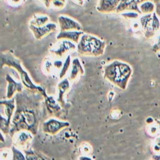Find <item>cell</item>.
<instances>
[{
	"label": "cell",
	"mask_w": 160,
	"mask_h": 160,
	"mask_svg": "<svg viewBox=\"0 0 160 160\" xmlns=\"http://www.w3.org/2000/svg\"><path fill=\"white\" fill-rule=\"evenodd\" d=\"M32 139V136L29 132L24 131L20 132V133L16 136V144L19 146H23L27 145Z\"/></svg>",
	"instance_id": "18"
},
{
	"label": "cell",
	"mask_w": 160,
	"mask_h": 160,
	"mask_svg": "<svg viewBox=\"0 0 160 160\" xmlns=\"http://www.w3.org/2000/svg\"><path fill=\"white\" fill-rule=\"evenodd\" d=\"M66 6V1L61 0H53L51 2V6L56 9H61Z\"/></svg>",
	"instance_id": "23"
},
{
	"label": "cell",
	"mask_w": 160,
	"mask_h": 160,
	"mask_svg": "<svg viewBox=\"0 0 160 160\" xmlns=\"http://www.w3.org/2000/svg\"><path fill=\"white\" fill-rule=\"evenodd\" d=\"M119 1L120 0H99L96 9L102 13L116 12Z\"/></svg>",
	"instance_id": "8"
},
{
	"label": "cell",
	"mask_w": 160,
	"mask_h": 160,
	"mask_svg": "<svg viewBox=\"0 0 160 160\" xmlns=\"http://www.w3.org/2000/svg\"><path fill=\"white\" fill-rule=\"evenodd\" d=\"M49 18L48 16L44 14H35L30 21V24L36 26H41L48 23Z\"/></svg>",
	"instance_id": "20"
},
{
	"label": "cell",
	"mask_w": 160,
	"mask_h": 160,
	"mask_svg": "<svg viewBox=\"0 0 160 160\" xmlns=\"http://www.w3.org/2000/svg\"><path fill=\"white\" fill-rule=\"evenodd\" d=\"M157 122L158 124V126H159V128L160 129V121L159 120H157Z\"/></svg>",
	"instance_id": "37"
},
{
	"label": "cell",
	"mask_w": 160,
	"mask_h": 160,
	"mask_svg": "<svg viewBox=\"0 0 160 160\" xmlns=\"http://www.w3.org/2000/svg\"><path fill=\"white\" fill-rule=\"evenodd\" d=\"M70 84L68 80V79H64L62 80L58 86V101L61 104L62 106L64 105V94L65 92L69 88Z\"/></svg>",
	"instance_id": "15"
},
{
	"label": "cell",
	"mask_w": 160,
	"mask_h": 160,
	"mask_svg": "<svg viewBox=\"0 0 160 160\" xmlns=\"http://www.w3.org/2000/svg\"><path fill=\"white\" fill-rule=\"evenodd\" d=\"M152 159H155V160H158L159 159L160 160V154H157V155H154L152 156Z\"/></svg>",
	"instance_id": "35"
},
{
	"label": "cell",
	"mask_w": 160,
	"mask_h": 160,
	"mask_svg": "<svg viewBox=\"0 0 160 160\" xmlns=\"http://www.w3.org/2000/svg\"><path fill=\"white\" fill-rule=\"evenodd\" d=\"M6 79L8 81V88L6 98L11 99L16 92H21L22 90V85L21 82H16L14 79L9 75L6 74Z\"/></svg>",
	"instance_id": "13"
},
{
	"label": "cell",
	"mask_w": 160,
	"mask_h": 160,
	"mask_svg": "<svg viewBox=\"0 0 160 160\" xmlns=\"http://www.w3.org/2000/svg\"><path fill=\"white\" fill-rule=\"evenodd\" d=\"M63 64H62V62L60 61H56L55 62H54V66L57 68H60L61 66H62Z\"/></svg>",
	"instance_id": "33"
},
{
	"label": "cell",
	"mask_w": 160,
	"mask_h": 160,
	"mask_svg": "<svg viewBox=\"0 0 160 160\" xmlns=\"http://www.w3.org/2000/svg\"><path fill=\"white\" fill-rule=\"evenodd\" d=\"M153 1V0H136L137 2H138L139 4H141V3H142V2H144V1Z\"/></svg>",
	"instance_id": "36"
},
{
	"label": "cell",
	"mask_w": 160,
	"mask_h": 160,
	"mask_svg": "<svg viewBox=\"0 0 160 160\" xmlns=\"http://www.w3.org/2000/svg\"><path fill=\"white\" fill-rule=\"evenodd\" d=\"M9 2L11 4H19L21 3L22 0H9Z\"/></svg>",
	"instance_id": "32"
},
{
	"label": "cell",
	"mask_w": 160,
	"mask_h": 160,
	"mask_svg": "<svg viewBox=\"0 0 160 160\" xmlns=\"http://www.w3.org/2000/svg\"><path fill=\"white\" fill-rule=\"evenodd\" d=\"M1 104L4 106V113L7 116L8 122L10 124L11 117L15 109V98L9 99V100H2Z\"/></svg>",
	"instance_id": "14"
},
{
	"label": "cell",
	"mask_w": 160,
	"mask_h": 160,
	"mask_svg": "<svg viewBox=\"0 0 160 160\" xmlns=\"http://www.w3.org/2000/svg\"><path fill=\"white\" fill-rule=\"evenodd\" d=\"M139 8L142 14H151L154 12L156 9V4L152 1H146L139 4Z\"/></svg>",
	"instance_id": "19"
},
{
	"label": "cell",
	"mask_w": 160,
	"mask_h": 160,
	"mask_svg": "<svg viewBox=\"0 0 160 160\" xmlns=\"http://www.w3.org/2000/svg\"><path fill=\"white\" fill-rule=\"evenodd\" d=\"M158 16L154 12L152 13V18L151 21V28L152 30L156 32L158 30H159L160 28V21L158 18Z\"/></svg>",
	"instance_id": "22"
},
{
	"label": "cell",
	"mask_w": 160,
	"mask_h": 160,
	"mask_svg": "<svg viewBox=\"0 0 160 160\" xmlns=\"http://www.w3.org/2000/svg\"><path fill=\"white\" fill-rule=\"evenodd\" d=\"M152 51L155 52L160 51V36H158V38L157 39V42L153 46Z\"/></svg>",
	"instance_id": "27"
},
{
	"label": "cell",
	"mask_w": 160,
	"mask_h": 160,
	"mask_svg": "<svg viewBox=\"0 0 160 160\" xmlns=\"http://www.w3.org/2000/svg\"><path fill=\"white\" fill-rule=\"evenodd\" d=\"M153 149L155 151H160V138H158L156 139Z\"/></svg>",
	"instance_id": "28"
},
{
	"label": "cell",
	"mask_w": 160,
	"mask_h": 160,
	"mask_svg": "<svg viewBox=\"0 0 160 160\" xmlns=\"http://www.w3.org/2000/svg\"><path fill=\"white\" fill-rule=\"evenodd\" d=\"M155 12H156V14L160 18V1L158 2L156 4Z\"/></svg>",
	"instance_id": "29"
},
{
	"label": "cell",
	"mask_w": 160,
	"mask_h": 160,
	"mask_svg": "<svg viewBox=\"0 0 160 160\" xmlns=\"http://www.w3.org/2000/svg\"><path fill=\"white\" fill-rule=\"evenodd\" d=\"M41 1L44 2V4H45V6H46L47 8H49V7L51 6V2H52L53 0H41Z\"/></svg>",
	"instance_id": "30"
},
{
	"label": "cell",
	"mask_w": 160,
	"mask_h": 160,
	"mask_svg": "<svg viewBox=\"0 0 160 160\" xmlns=\"http://www.w3.org/2000/svg\"><path fill=\"white\" fill-rule=\"evenodd\" d=\"M74 49H76V45L74 42L69 40H62L60 42L57 48L51 49L50 52L56 56L61 58L67 51Z\"/></svg>",
	"instance_id": "10"
},
{
	"label": "cell",
	"mask_w": 160,
	"mask_h": 160,
	"mask_svg": "<svg viewBox=\"0 0 160 160\" xmlns=\"http://www.w3.org/2000/svg\"><path fill=\"white\" fill-rule=\"evenodd\" d=\"M29 28L35 38L39 40L49 33L55 31L57 29V25L54 22H48L41 26H36L30 24Z\"/></svg>",
	"instance_id": "6"
},
{
	"label": "cell",
	"mask_w": 160,
	"mask_h": 160,
	"mask_svg": "<svg viewBox=\"0 0 160 160\" xmlns=\"http://www.w3.org/2000/svg\"><path fill=\"white\" fill-rule=\"evenodd\" d=\"M61 1H66V0H61Z\"/></svg>",
	"instance_id": "38"
},
{
	"label": "cell",
	"mask_w": 160,
	"mask_h": 160,
	"mask_svg": "<svg viewBox=\"0 0 160 160\" xmlns=\"http://www.w3.org/2000/svg\"><path fill=\"white\" fill-rule=\"evenodd\" d=\"M45 103L48 111L51 114H56L61 110V107L56 102L52 96H46Z\"/></svg>",
	"instance_id": "17"
},
{
	"label": "cell",
	"mask_w": 160,
	"mask_h": 160,
	"mask_svg": "<svg viewBox=\"0 0 160 160\" xmlns=\"http://www.w3.org/2000/svg\"><path fill=\"white\" fill-rule=\"evenodd\" d=\"M12 128L9 130L11 134L25 129L36 134L38 129V120L33 109L28 107H18L12 118Z\"/></svg>",
	"instance_id": "2"
},
{
	"label": "cell",
	"mask_w": 160,
	"mask_h": 160,
	"mask_svg": "<svg viewBox=\"0 0 160 160\" xmlns=\"http://www.w3.org/2000/svg\"><path fill=\"white\" fill-rule=\"evenodd\" d=\"M12 150L13 153V159H24L26 158L22 152L17 149L14 146L12 148Z\"/></svg>",
	"instance_id": "25"
},
{
	"label": "cell",
	"mask_w": 160,
	"mask_h": 160,
	"mask_svg": "<svg viewBox=\"0 0 160 160\" xmlns=\"http://www.w3.org/2000/svg\"><path fill=\"white\" fill-rule=\"evenodd\" d=\"M69 125L70 124L68 122L59 121L58 119L52 118L43 122L42 129L44 132L53 136L62 129L68 127Z\"/></svg>",
	"instance_id": "5"
},
{
	"label": "cell",
	"mask_w": 160,
	"mask_h": 160,
	"mask_svg": "<svg viewBox=\"0 0 160 160\" xmlns=\"http://www.w3.org/2000/svg\"><path fill=\"white\" fill-rule=\"evenodd\" d=\"M152 18V14H146L140 18V24L144 32V36L146 38H151L152 37L155 32L151 28V21Z\"/></svg>",
	"instance_id": "12"
},
{
	"label": "cell",
	"mask_w": 160,
	"mask_h": 160,
	"mask_svg": "<svg viewBox=\"0 0 160 160\" xmlns=\"http://www.w3.org/2000/svg\"><path fill=\"white\" fill-rule=\"evenodd\" d=\"M139 14L136 11H129L128 12H123L121 13V16L126 19H136L139 16Z\"/></svg>",
	"instance_id": "24"
},
{
	"label": "cell",
	"mask_w": 160,
	"mask_h": 160,
	"mask_svg": "<svg viewBox=\"0 0 160 160\" xmlns=\"http://www.w3.org/2000/svg\"><path fill=\"white\" fill-rule=\"evenodd\" d=\"M157 128L156 127H154V126H152V127H151V132L152 133V134H155L156 132H157Z\"/></svg>",
	"instance_id": "34"
},
{
	"label": "cell",
	"mask_w": 160,
	"mask_h": 160,
	"mask_svg": "<svg viewBox=\"0 0 160 160\" xmlns=\"http://www.w3.org/2000/svg\"><path fill=\"white\" fill-rule=\"evenodd\" d=\"M72 1L76 4H78L80 6H82L84 2V0H72Z\"/></svg>",
	"instance_id": "31"
},
{
	"label": "cell",
	"mask_w": 160,
	"mask_h": 160,
	"mask_svg": "<svg viewBox=\"0 0 160 160\" xmlns=\"http://www.w3.org/2000/svg\"><path fill=\"white\" fill-rule=\"evenodd\" d=\"M84 34L82 31L71 30V31H62L58 34L56 36V39L58 40L61 39H68L74 42L78 43L81 36Z\"/></svg>",
	"instance_id": "11"
},
{
	"label": "cell",
	"mask_w": 160,
	"mask_h": 160,
	"mask_svg": "<svg viewBox=\"0 0 160 160\" xmlns=\"http://www.w3.org/2000/svg\"><path fill=\"white\" fill-rule=\"evenodd\" d=\"M106 43L99 38L89 34H83L77 45V51L83 56H99L104 54Z\"/></svg>",
	"instance_id": "4"
},
{
	"label": "cell",
	"mask_w": 160,
	"mask_h": 160,
	"mask_svg": "<svg viewBox=\"0 0 160 160\" xmlns=\"http://www.w3.org/2000/svg\"><path fill=\"white\" fill-rule=\"evenodd\" d=\"M70 63H71V57H70V56H68L65 60V62H64L63 65L62 66V69L59 73V78L60 79H62L66 74V72L69 68Z\"/></svg>",
	"instance_id": "21"
},
{
	"label": "cell",
	"mask_w": 160,
	"mask_h": 160,
	"mask_svg": "<svg viewBox=\"0 0 160 160\" xmlns=\"http://www.w3.org/2000/svg\"><path fill=\"white\" fill-rule=\"evenodd\" d=\"M126 11H134L141 14L139 8V4L136 0H120L116 12L120 13Z\"/></svg>",
	"instance_id": "9"
},
{
	"label": "cell",
	"mask_w": 160,
	"mask_h": 160,
	"mask_svg": "<svg viewBox=\"0 0 160 160\" xmlns=\"http://www.w3.org/2000/svg\"><path fill=\"white\" fill-rule=\"evenodd\" d=\"M1 66L5 65L9 67H12L16 69L20 76L23 84L31 90H36L39 91L44 98L47 96L45 91L40 86L35 85L31 81L28 72L23 69L21 64V61L14 56L10 51H5L1 53Z\"/></svg>",
	"instance_id": "3"
},
{
	"label": "cell",
	"mask_w": 160,
	"mask_h": 160,
	"mask_svg": "<svg viewBox=\"0 0 160 160\" xmlns=\"http://www.w3.org/2000/svg\"><path fill=\"white\" fill-rule=\"evenodd\" d=\"M132 72L128 64L115 60L104 66V76L117 87L125 90Z\"/></svg>",
	"instance_id": "1"
},
{
	"label": "cell",
	"mask_w": 160,
	"mask_h": 160,
	"mask_svg": "<svg viewBox=\"0 0 160 160\" xmlns=\"http://www.w3.org/2000/svg\"><path fill=\"white\" fill-rule=\"evenodd\" d=\"M58 21L59 23L60 31H71V30H77L82 31V28L80 23L78 21L72 19L70 17L60 15L58 18Z\"/></svg>",
	"instance_id": "7"
},
{
	"label": "cell",
	"mask_w": 160,
	"mask_h": 160,
	"mask_svg": "<svg viewBox=\"0 0 160 160\" xmlns=\"http://www.w3.org/2000/svg\"><path fill=\"white\" fill-rule=\"evenodd\" d=\"M72 70L69 76L70 80H74L76 78L78 74H84V69L79 60L78 58H74L72 60Z\"/></svg>",
	"instance_id": "16"
},
{
	"label": "cell",
	"mask_w": 160,
	"mask_h": 160,
	"mask_svg": "<svg viewBox=\"0 0 160 160\" xmlns=\"http://www.w3.org/2000/svg\"><path fill=\"white\" fill-rule=\"evenodd\" d=\"M26 157V159H39V158L36 157L35 153L32 150H28V151H24Z\"/></svg>",
	"instance_id": "26"
}]
</instances>
